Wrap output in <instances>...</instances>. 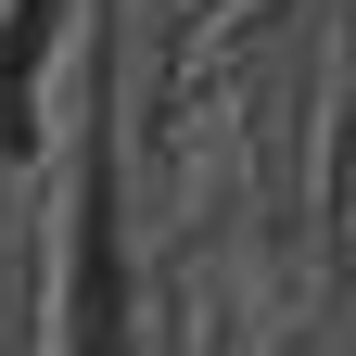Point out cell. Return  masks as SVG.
<instances>
[{"label": "cell", "instance_id": "1", "mask_svg": "<svg viewBox=\"0 0 356 356\" xmlns=\"http://www.w3.org/2000/svg\"><path fill=\"white\" fill-rule=\"evenodd\" d=\"M51 26V0H0V153H26V51Z\"/></svg>", "mask_w": 356, "mask_h": 356}, {"label": "cell", "instance_id": "2", "mask_svg": "<svg viewBox=\"0 0 356 356\" xmlns=\"http://www.w3.org/2000/svg\"><path fill=\"white\" fill-rule=\"evenodd\" d=\"M76 356H127V318H115V254H102V242L76 254Z\"/></svg>", "mask_w": 356, "mask_h": 356}]
</instances>
